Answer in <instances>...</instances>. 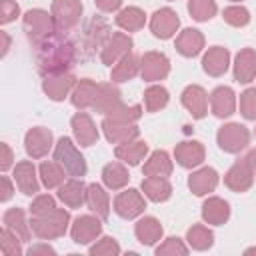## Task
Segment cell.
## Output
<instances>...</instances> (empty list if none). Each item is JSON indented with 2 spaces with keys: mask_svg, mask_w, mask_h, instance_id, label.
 <instances>
[{
  "mask_svg": "<svg viewBox=\"0 0 256 256\" xmlns=\"http://www.w3.org/2000/svg\"><path fill=\"white\" fill-rule=\"evenodd\" d=\"M118 106H122V94H120V90L112 84V82H108V84H100V90H98V96H96V100H94V112H98V114H110L112 110H116Z\"/></svg>",
  "mask_w": 256,
  "mask_h": 256,
  "instance_id": "f1b7e54d",
  "label": "cell"
},
{
  "mask_svg": "<svg viewBox=\"0 0 256 256\" xmlns=\"http://www.w3.org/2000/svg\"><path fill=\"white\" fill-rule=\"evenodd\" d=\"M130 180V174L124 164L120 162H110L102 168V182L110 190H122Z\"/></svg>",
  "mask_w": 256,
  "mask_h": 256,
  "instance_id": "d590c367",
  "label": "cell"
},
{
  "mask_svg": "<svg viewBox=\"0 0 256 256\" xmlns=\"http://www.w3.org/2000/svg\"><path fill=\"white\" fill-rule=\"evenodd\" d=\"M216 186H218V172L210 166H204V168L192 172L188 178V188L196 196H206V194L214 192Z\"/></svg>",
  "mask_w": 256,
  "mask_h": 256,
  "instance_id": "603a6c76",
  "label": "cell"
},
{
  "mask_svg": "<svg viewBox=\"0 0 256 256\" xmlns=\"http://www.w3.org/2000/svg\"><path fill=\"white\" fill-rule=\"evenodd\" d=\"M216 142H218L220 150H224L228 154H238L250 144V132L242 124L230 122V124H224L218 128Z\"/></svg>",
  "mask_w": 256,
  "mask_h": 256,
  "instance_id": "5b68a950",
  "label": "cell"
},
{
  "mask_svg": "<svg viewBox=\"0 0 256 256\" xmlns=\"http://www.w3.org/2000/svg\"><path fill=\"white\" fill-rule=\"evenodd\" d=\"M134 234L138 238L140 244L144 246H154L156 242L162 240V234H164V228L160 224V220H156L154 216H144L136 222L134 226Z\"/></svg>",
  "mask_w": 256,
  "mask_h": 256,
  "instance_id": "d4e9b609",
  "label": "cell"
},
{
  "mask_svg": "<svg viewBox=\"0 0 256 256\" xmlns=\"http://www.w3.org/2000/svg\"><path fill=\"white\" fill-rule=\"evenodd\" d=\"M232 2H240V0H232Z\"/></svg>",
  "mask_w": 256,
  "mask_h": 256,
  "instance_id": "680465c9",
  "label": "cell"
},
{
  "mask_svg": "<svg viewBox=\"0 0 256 256\" xmlns=\"http://www.w3.org/2000/svg\"><path fill=\"white\" fill-rule=\"evenodd\" d=\"M0 182H2L0 200H2V202H8V200L14 196V186H12V182H10V178H8V176H2V178H0Z\"/></svg>",
  "mask_w": 256,
  "mask_h": 256,
  "instance_id": "816d5d0a",
  "label": "cell"
},
{
  "mask_svg": "<svg viewBox=\"0 0 256 256\" xmlns=\"http://www.w3.org/2000/svg\"><path fill=\"white\" fill-rule=\"evenodd\" d=\"M180 100H182V106L192 114V118L200 120L208 114V94L202 86H198V84L186 86Z\"/></svg>",
  "mask_w": 256,
  "mask_h": 256,
  "instance_id": "9a60e30c",
  "label": "cell"
},
{
  "mask_svg": "<svg viewBox=\"0 0 256 256\" xmlns=\"http://www.w3.org/2000/svg\"><path fill=\"white\" fill-rule=\"evenodd\" d=\"M96 8L102 10V12H116L122 4V0H94Z\"/></svg>",
  "mask_w": 256,
  "mask_h": 256,
  "instance_id": "f5cc1de1",
  "label": "cell"
},
{
  "mask_svg": "<svg viewBox=\"0 0 256 256\" xmlns=\"http://www.w3.org/2000/svg\"><path fill=\"white\" fill-rule=\"evenodd\" d=\"M202 48H204V36L196 28H184L176 36V50L186 58L198 56L202 52Z\"/></svg>",
  "mask_w": 256,
  "mask_h": 256,
  "instance_id": "4316f807",
  "label": "cell"
},
{
  "mask_svg": "<svg viewBox=\"0 0 256 256\" xmlns=\"http://www.w3.org/2000/svg\"><path fill=\"white\" fill-rule=\"evenodd\" d=\"M252 182H254V172H252L246 158L236 160L230 166V170L224 174V184L232 192H246V190H250Z\"/></svg>",
  "mask_w": 256,
  "mask_h": 256,
  "instance_id": "7c38bea8",
  "label": "cell"
},
{
  "mask_svg": "<svg viewBox=\"0 0 256 256\" xmlns=\"http://www.w3.org/2000/svg\"><path fill=\"white\" fill-rule=\"evenodd\" d=\"M90 254L92 256H116L120 254V244L112 236H104L96 244L90 246Z\"/></svg>",
  "mask_w": 256,
  "mask_h": 256,
  "instance_id": "bcb514c9",
  "label": "cell"
},
{
  "mask_svg": "<svg viewBox=\"0 0 256 256\" xmlns=\"http://www.w3.org/2000/svg\"><path fill=\"white\" fill-rule=\"evenodd\" d=\"M104 136L112 144H124L130 140H136L140 134V128L136 124H124V122H114L110 118H104L100 124Z\"/></svg>",
  "mask_w": 256,
  "mask_h": 256,
  "instance_id": "44dd1931",
  "label": "cell"
},
{
  "mask_svg": "<svg viewBox=\"0 0 256 256\" xmlns=\"http://www.w3.org/2000/svg\"><path fill=\"white\" fill-rule=\"evenodd\" d=\"M132 46H134V42H132V38L128 34H124V32H112L106 38L104 46L100 48V60H102V64L112 66L116 62H120L126 54L132 52Z\"/></svg>",
  "mask_w": 256,
  "mask_h": 256,
  "instance_id": "8992f818",
  "label": "cell"
},
{
  "mask_svg": "<svg viewBox=\"0 0 256 256\" xmlns=\"http://www.w3.org/2000/svg\"><path fill=\"white\" fill-rule=\"evenodd\" d=\"M24 148L30 158H44L52 148V132L44 126H34L24 136Z\"/></svg>",
  "mask_w": 256,
  "mask_h": 256,
  "instance_id": "4fadbf2b",
  "label": "cell"
},
{
  "mask_svg": "<svg viewBox=\"0 0 256 256\" xmlns=\"http://www.w3.org/2000/svg\"><path fill=\"white\" fill-rule=\"evenodd\" d=\"M228 66H230V52L224 46H212L202 56V68L208 76L218 78V76L226 74Z\"/></svg>",
  "mask_w": 256,
  "mask_h": 256,
  "instance_id": "ffe728a7",
  "label": "cell"
},
{
  "mask_svg": "<svg viewBox=\"0 0 256 256\" xmlns=\"http://www.w3.org/2000/svg\"><path fill=\"white\" fill-rule=\"evenodd\" d=\"M34 46H36L38 70L44 78L70 72V68L76 62V46L62 30H56L54 34L46 36Z\"/></svg>",
  "mask_w": 256,
  "mask_h": 256,
  "instance_id": "6da1fadb",
  "label": "cell"
},
{
  "mask_svg": "<svg viewBox=\"0 0 256 256\" xmlns=\"http://www.w3.org/2000/svg\"><path fill=\"white\" fill-rule=\"evenodd\" d=\"M72 124V132H74V138L80 146L88 148V146H94L98 142V128L94 124V120L90 118V114L86 112H76L70 120Z\"/></svg>",
  "mask_w": 256,
  "mask_h": 256,
  "instance_id": "5bb4252c",
  "label": "cell"
},
{
  "mask_svg": "<svg viewBox=\"0 0 256 256\" xmlns=\"http://www.w3.org/2000/svg\"><path fill=\"white\" fill-rule=\"evenodd\" d=\"M54 160H58L64 166V170L68 172V176H74V178H82L86 174V170H88L84 156L78 152V148L66 136H62L56 142V146H54Z\"/></svg>",
  "mask_w": 256,
  "mask_h": 256,
  "instance_id": "3957f363",
  "label": "cell"
},
{
  "mask_svg": "<svg viewBox=\"0 0 256 256\" xmlns=\"http://www.w3.org/2000/svg\"><path fill=\"white\" fill-rule=\"evenodd\" d=\"M38 174H40V180L46 188H58L60 184H64V178L68 172L64 170V166L58 160H48V162L40 164Z\"/></svg>",
  "mask_w": 256,
  "mask_h": 256,
  "instance_id": "8d00e7d4",
  "label": "cell"
},
{
  "mask_svg": "<svg viewBox=\"0 0 256 256\" xmlns=\"http://www.w3.org/2000/svg\"><path fill=\"white\" fill-rule=\"evenodd\" d=\"M186 242H188V246L192 250H200L202 252V250H208L214 244V234L204 224H194L186 232Z\"/></svg>",
  "mask_w": 256,
  "mask_h": 256,
  "instance_id": "f35d334b",
  "label": "cell"
},
{
  "mask_svg": "<svg viewBox=\"0 0 256 256\" xmlns=\"http://www.w3.org/2000/svg\"><path fill=\"white\" fill-rule=\"evenodd\" d=\"M170 72V60L162 52H144L140 56V76L144 82L164 80Z\"/></svg>",
  "mask_w": 256,
  "mask_h": 256,
  "instance_id": "ba28073f",
  "label": "cell"
},
{
  "mask_svg": "<svg viewBox=\"0 0 256 256\" xmlns=\"http://www.w3.org/2000/svg\"><path fill=\"white\" fill-rule=\"evenodd\" d=\"M146 154H148V144L144 140H130L114 148V156L128 166H138L146 158Z\"/></svg>",
  "mask_w": 256,
  "mask_h": 256,
  "instance_id": "4dcf8cb0",
  "label": "cell"
},
{
  "mask_svg": "<svg viewBox=\"0 0 256 256\" xmlns=\"http://www.w3.org/2000/svg\"><path fill=\"white\" fill-rule=\"evenodd\" d=\"M240 114L246 120H256V88H246L240 94Z\"/></svg>",
  "mask_w": 256,
  "mask_h": 256,
  "instance_id": "7dc6e473",
  "label": "cell"
},
{
  "mask_svg": "<svg viewBox=\"0 0 256 256\" xmlns=\"http://www.w3.org/2000/svg\"><path fill=\"white\" fill-rule=\"evenodd\" d=\"M86 206L90 208L92 214L106 220L108 214H110V196H108V192L96 182L88 184L86 186Z\"/></svg>",
  "mask_w": 256,
  "mask_h": 256,
  "instance_id": "f546056e",
  "label": "cell"
},
{
  "mask_svg": "<svg viewBox=\"0 0 256 256\" xmlns=\"http://www.w3.org/2000/svg\"><path fill=\"white\" fill-rule=\"evenodd\" d=\"M58 198L70 208H80L86 202V184L82 182V178L72 176L70 180L58 186Z\"/></svg>",
  "mask_w": 256,
  "mask_h": 256,
  "instance_id": "cb8c5ba5",
  "label": "cell"
},
{
  "mask_svg": "<svg viewBox=\"0 0 256 256\" xmlns=\"http://www.w3.org/2000/svg\"><path fill=\"white\" fill-rule=\"evenodd\" d=\"M256 78V50L242 48L234 58V80L248 84Z\"/></svg>",
  "mask_w": 256,
  "mask_h": 256,
  "instance_id": "7402d4cb",
  "label": "cell"
},
{
  "mask_svg": "<svg viewBox=\"0 0 256 256\" xmlns=\"http://www.w3.org/2000/svg\"><path fill=\"white\" fill-rule=\"evenodd\" d=\"M140 116H142V106L140 104H132V106L122 104L116 110H112L110 114H106V118H110L114 122H124V124H134Z\"/></svg>",
  "mask_w": 256,
  "mask_h": 256,
  "instance_id": "b9f144b4",
  "label": "cell"
},
{
  "mask_svg": "<svg viewBox=\"0 0 256 256\" xmlns=\"http://www.w3.org/2000/svg\"><path fill=\"white\" fill-rule=\"evenodd\" d=\"M138 72H140V58H138L134 52H130V54H126L120 62L114 64L112 74H110V80H112V82H128V80H132Z\"/></svg>",
  "mask_w": 256,
  "mask_h": 256,
  "instance_id": "e575fe53",
  "label": "cell"
},
{
  "mask_svg": "<svg viewBox=\"0 0 256 256\" xmlns=\"http://www.w3.org/2000/svg\"><path fill=\"white\" fill-rule=\"evenodd\" d=\"M76 86V78L70 74V72H64V74H54V76H46L44 82H42V90L44 94L54 100V102H60L64 100L70 90Z\"/></svg>",
  "mask_w": 256,
  "mask_h": 256,
  "instance_id": "e0dca14e",
  "label": "cell"
},
{
  "mask_svg": "<svg viewBox=\"0 0 256 256\" xmlns=\"http://www.w3.org/2000/svg\"><path fill=\"white\" fill-rule=\"evenodd\" d=\"M210 110L216 118H228L236 112V94L230 86H218L210 92Z\"/></svg>",
  "mask_w": 256,
  "mask_h": 256,
  "instance_id": "2e32d148",
  "label": "cell"
},
{
  "mask_svg": "<svg viewBox=\"0 0 256 256\" xmlns=\"http://www.w3.org/2000/svg\"><path fill=\"white\" fill-rule=\"evenodd\" d=\"M0 38H2V56H6L10 48V36L6 32H0Z\"/></svg>",
  "mask_w": 256,
  "mask_h": 256,
  "instance_id": "9f6ffc18",
  "label": "cell"
},
{
  "mask_svg": "<svg viewBox=\"0 0 256 256\" xmlns=\"http://www.w3.org/2000/svg\"><path fill=\"white\" fill-rule=\"evenodd\" d=\"M204 156H206V150H204L202 142H198V140H186V142L176 144V148H174V158L182 168L200 166L204 162Z\"/></svg>",
  "mask_w": 256,
  "mask_h": 256,
  "instance_id": "ac0fdd59",
  "label": "cell"
},
{
  "mask_svg": "<svg viewBox=\"0 0 256 256\" xmlns=\"http://www.w3.org/2000/svg\"><path fill=\"white\" fill-rule=\"evenodd\" d=\"M18 14H20V6L14 0H0V22L2 24L16 20Z\"/></svg>",
  "mask_w": 256,
  "mask_h": 256,
  "instance_id": "681fc988",
  "label": "cell"
},
{
  "mask_svg": "<svg viewBox=\"0 0 256 256\" xmlns=\"http://www.w3.org/2000/svg\"><path fill=\"white\" fill-rule=\"evenodd\" d=\"M230 218V204L218 196H210L202 204V220L212 226H222Z\"/></svg>",
  "mask_w": 256,
  "mask_h": 256,
  "instance_id": "484cf974",
  "label": "cell"
},
{
  "mask_svg": "<svg viewBox=\"0 0 256 256\" xmlns=\"http://www.w3.org/2000/svg\"><path fill=\"white\" fill-rule=\"evenodd\" d=\"M180 28V18L172 8H160L150 18V30L156 38L168 40L172 38Z\"/></svg>",
  "mask_w": 256,
  "mask_h": 256,
  "instance_id": "8fae6325",
  "label": "cell"
},
{
  "mask_svg": "<svg viewBox=\"0 0 256 256\" xmlns=\"http://www.w3.org/2000/svg\"><path fill=\"white\" fill-rule=\"evenodd\" d=\"M98 90H100V84H96V82L90 80V78H82V80H78L76 86L72 88L70 100H72V104H74L76 108H80V110L92 108V106H94V100H96V96H98Z\"/></svg>",
  "mask_w": 256,
  "mask_h": 256,
  "instance_id": "83f0119b",
  "label": "cell"
},
{
  "mask_svg": "<svg viewBox=\"0 0 256 256\" xmlns=\"http://www.w3.org/2000/svg\"><path fill=\"white\" fill-rule=\"evenodd\" d=\"M172 168L174 166H172V160H170L168 152L166 150H156L144 162L142 172H144V176H164V178H168L172 174Z\"/></svg>",
  "mask_w": 256,
  "mask_h": 256,
  "instance_id": "d6a6232c",
  "label": "cell"
},
{
  "mask_svg": "<svg viewBox=\"0 0 256 256\" xmlns=\"http://www.w3.org/2000/svg\"><path fill=\"white\" fill-rule=\"evenodd\" d=\"M168 100H170V94H168V90H166L164 86H160V84H152V86H148V88L144 90V106H146L148 112H158V110H162V108L168 104Z\"/></svg>",
  "mask_w": 256,
  "mask_h": 256,
  "instance_id": "ab89813d",
  "label": "cell"
},
{
  "mask_svg": "<svg viewBox=\"0 0 256 256\" xmlns=\"http://www.w3.org/2000/svg\"><path fill=\"white\" fill-rule=\"evenodd\" d=\"M146 208V200L144 196L134 190V188H128L124 192H120L116 198H114V212L124 218V220H132V218H138Z\"/></svg>",
  "mask_w": 256,
  "mask_h": 256,
  "instance_id": "30bf717a",
  "label": "cell"
},
{
  "mask_svg": "<svg viewBox=\"0 0 256 256\" xmlns=\"http://www.w3.org/2000/svg\"><path fill=\"white\" fill-rule=\"evenodd\" d=\"M188 12L196 22H208L216 16L218 6L214 0H188Z\"/></svg>",
  "mask_w": 256,
  "mask_h": 256,
  "instance_id": "60d3db41",
  "label": "cell"
},
{
  "mask_svg": "<svg viewBox=\"0 0 256 256\" xmlns=\"http://www.w3.org/2000/svg\"><path fill=\"white\" fill-rule=\"evenodd\" d=\"M22 26H24V32L26 36L36 44L40 40H44L46 36L54 34L58 28H56V22L52 18V14H48L46 10L42 8H32L24 14L22 18Z\"/></svg>",
  "mask_w": 256,
  "mask_h": 256,
  "instance_id": "277c9868",
  "label": "cell"
},
{
  "mask_svg": "<svg viewBox=\"0 0 256 256\" xmlns=\"http://www.w3.org/2000/svg\"><path fill=\"white\" fill-rule=\"evenodd\" d=\"M102 234V218L96 214L78 216L70 226V236L76 244H90Z\"/></svg>",
  "mask_w": 256,
  "mask_h": 256,
  "instance_id": "9c48e42d",
  "label": "cell"
},
{
  "mask_svg": "<svg viewBox=\"0 0 256 256\" xmlns=\"http://www.w3.org/2000/svg\"><path fill=\"white\" fill-rule=\"evenodd\" d=\"M246 160H248V164H250V168H252V172H254V176H256V148H252V150L246 154Z\"/></svg>",
  "mask_w": 256,
  "mask_h": 256,
  "instance_id": "11a10c76",
  "label": "cell"
},
{
  "mask_svg": "<svg viewBox=\"0 0 256 256\" xmlns=\"http://www.w3.org/2000/svg\"><path fill=\"white\" fill-rule=\"evenodd\" d=\"M116 24L126 30V32H136L140 30L144 24H146V14L144 10H140L138 6H128V8H122L118 14H116Z\"/></svg>",
  "mask_w": 256,
  "mask_h": 256,
  "instance_id": "74e56055",
  "label": "cell"
},
{
  "mask_svg": "<svg viewBox=\"0 0 256 256\" xmlns=\"http://www.w3.org/2000/svg\"><path fill=\"white\" fill-rule=\"evenodd\" d=\"M68 222H70L68 210L56 206V208H52L50 212L32 216L30 226H32V232H34L40 240H54V238H60V236L66 234Z\"/></svg>",
  "mask_w": 256,
  "mask_h": 256,
  "instance_id": "7a4b0ae2",
  "label": "cell"
},
{
  "mask_svg": "<svg viewBox=\"0 0 256 256\" xmlns=\"http://www.w3.org/2000/svg\"><path fill=\"white\" fill-rule=\"evenodd\" d=\"M20 242L22 240L14 232H10L8 228H2V232H0V248H2V252L6 256H18V254H22Z\"/></svg>",
  "mask_w": 256,
  "mask_h": 256,
  "instance_id": "f6af8a7d",
  "label": "cell"
},
{
  "mask_svg": "<svg viewBox=\"0 0 256 256\" xmlns=\"http://www.w3.org/2000/svg\"><path fill=\"white\" fill-rule=\"evenodd\" d=\"M28 254L30 256H34V254H56V250L52 248V246H48V244H34V246H30L28 248Z\"/></svg>",
  "mask_w": 256,
  "mask_h": 256,
  "instance_id": "db71d44e",
  "label": "cell"
},
{
  "mask_svg": "<svg viewBox=\"0 0 256 256\" xmlns=\"http://www.w3.org/2000/svg\"><path fill=\"white\" fill-rule=\"evenodd\" d=\"M154 252H156V256H176V254L184 256V254H188V246H186L180 238L170 236V238H166L160 246H156Z\"/></svg>",
  "mask_w": 256,
  "mask_h": 256,
  "instance_id": "ee69618b",
  "label": "cell"
},
{
  "mask_svg": "<svg viewBox=\"0 0 256 256\" xmlns=\"http://www.w3.org/2000/svg\"><path fill=\"white\" fill-rule=\"evenodd\" d=\"M2 222H4V228H8L10 232H14L22 242H28L30 240V224L26 222V216H24V210L22 208H10L4 212L2 216Z\"/></svg>",
  "mask_w": 256,
  "mask_h": 256,
  "instance_id": "836d02e7",
  "label": "cell"
},
{
  "mask_svg": "<svg viewBox=\"0 0 256 256\" xmlns=\"http://www.w3.org/2000/svg\"><path fill=\"white\" fill-rule=\"evenodd\" d=\"M0 148H2V158H0V170L2 172H6L10 166H12V162H14V154H12V150H10V146L6 144V142H2L0 144Z\"/></svg>",
  "mask_w": 256,
  "mask_h": 256,
  "instance_id": "f907efd6",
  "label": "cell"
},
{
  "mask_svg": "<svg viewBox=\"0 0 256 256\" xmlns=\"http://www.w3.org/2000/svg\"><path fill=\"white\" fill-rule=\"evenodd\" d=\"M142 192L152 202H166L172 196V184L164 176H146L142 180Z\"/></svg>",
  "mask_w": 256,
  "mask_h": 256,
  "instance_id": "1f68e13d",
  "label": "cell"
},
{
  "mask_svg": "<svg viewBox=\"0 0 256 256\" xmlns=\"http://www.w3.org/2000/svg\"><path fill=\"white\" fill-rule=\"evenodd\" d=\"M52 18L56 28L66 32L80 22L82 16V2L80 0H52Z\"/></svg>",
  "mask_w": 256,
  "mask_h": 256,
  "instance_id": "52a82bcc",
  "label": "cell"
},
{
  "mask_svg": "<svg viewBox=\"0 0 256 256\" xmlns=\"http://www.w3.org/2000/svg\"><path fill=\"white\" fill-rule=\"evenodd\" d=\"M252 252H256V248H248L246 250V254H252Z\"/></svg>",
  "mask_w": 256,
  "mask_h": 256,
  "instance_id": "6f0895ef",
  "label": "cell"
},
{
  "mask_svg": "<svg viewBox=\"0 0 256 256\" xmlns=\"http://www.w3.org/2000/svg\"><path fill=\"white\" fill-rule=\"evenodd\" d=\"M52 208H56V200L50 194H38L30 204V216H38V214L50 212Z\"/></svg>",
  "mask_w": 256,
  "mask_h": 256,
  "instance_id": "c3c4849f",
  "label": "cell"
},
{
  "mask_svg": "<svg viewBox=\"0 0 256 256\" xmlns=\"http://www.w3.org/2000/svg\"><path fill=\"white\" fill-rule=\"evenodd\" d=\"M222 18H224L226 24L242 28V26H246L250 22V12L244 6H228V8H224Z\"/></svg>",
  "mask_w": 256,
  "mask_h": 256,
  "instance_id": "7bdbcfd3",
  "label": "cell"
},
{
  "mask_svg": "<svg viewBox=\"0 0 256 256\" xmlns=\"http://www.w3.org/2000/svg\"><path fill=\"white\" fill-rule=\"evenodd\" d=\"M18 190L26 196H36L38 190H40V184H38V176H36V168L30 160H22L14 166V174H12Z\"/></svg>",
  "mask_w": 256,
  "mask_h": 256,
  "instance_id": "d6986e66",
  "label": "cell"
}]
</instances>
